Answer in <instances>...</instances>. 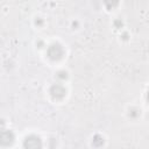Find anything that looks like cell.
<instances>
[{
	"label": "cell",
	"mask_w": 149,
	"mask_h": 149,
	"mask_svg": "<svg viewBox=\"0 0 149 149\" xmlns=\"http://www.w3.org/2000/svg\"><path fill=\"white\" fill-rule=\"evenodd\" d=\"M24 147L26 148H37V147H41V143L37 137L30 136V137H27V140L24 141Z\"/></svg>",
	"instance_id": "6da1fadb"
},
{
	"label": "cell",
	"mask_w": 149,
	"mask_h": 149,
	"mask_svg": "<svg viewBox=\"0 0 149 149\" xmlns=\"http://www.w3.org/2000/svg\"><path fill=\"white\" fill-rule=\"evenodd\" d=\"M148 100H149V94H148Z\"/></svg>",
	"instance_id": "7a4b0ae2"
}]
</instances>
